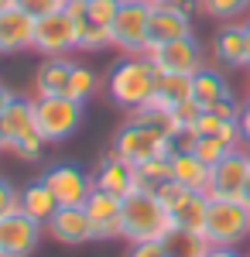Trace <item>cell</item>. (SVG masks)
Returning a JSON list of instances; mask_svg holds the SVG:
<instances>
[{"instance_id": "obj_30", "label": "cell", "mask_w": 250, "mask_h": 257, "mask_svg": "<svg viewBox=\"0 0 250 257\" xmlns=\"http://www.w3.org/2000/svg\"><path fill=\"white\" fill-rule=\"evenodd\" d=\"M120 4L123 0H86V21H93L99 28H113Z\"/></svg>"}, {"instance_id": "obj_5", "label": "cell", "mask_w": 250, "mask_h": 257, "mask_svg": "<svg viewBox=\"0 0 250 257\" xmlns=\"http://www.w3.org/2000/svg\"><path fill=\"white\" fill-rule=\"evenodd\" d=\"M250 237V206L243 199H219L209 196V216H206V240L219 247H236Z\"/></svg>"}, {"instance_id": "obj_12", "label": "cell", "mask_w": 250, "mask_h": 257, "mask_svg": "<svg viewBox=\"0 0 250 257\" xmlns=\"http://www.w3.org/2000/svg\"><path fill=\"white\" fill-rule=\"evenodd\" d=\"M41 178H45V185L55 192L58 206H86L89 192L96 189V185H93V175L82 172L79 165H55V168H48Z\"/></svg>"}, {"instance_id": "obj_42", "label": "cell", "mask_w": 250, "mask_h": 257, "mask_svg": "<svg viewBox=\"0 0 250 257\" xmlns=\"http://www.w3.org/2000/svg\"><path fill=\"white\" fill-rule=\"evenodd\" d=\"M4 148H7V144H4V134H0V151H4Z\"/></svg>"}, {"instance_id": "obj_37", "label": "cell", "mask_w": 250, "mask_h": 257, "mask_svg": "<svg viewBox=\"0 0 250 257\" xmlns=\"http://www.w3.org/2000/svg\"><path fill=\"white\" fill-rule=\"evenodd\" d=\"M14 96H18V93H11V89H7V86L0 82V113H4V110L11 106V99H14Z\"/></svg>"}, {"instance_id": "obj_16", "label": "cell", "mask_w": 250, "mask_h": 257, "mask_svg": "<svg viewBox=\"0 0 250 257\" xmlns=\"http://www.w3.org/2000/svg\"><path fill=\"white\" fill-rule=\"evenodd\" d=\"M35 48V18L21 7H11L0 14V55H14Z\"/></svg>"}, {"instance_id": "obj_22", "label": "cell", "mask_w": 250, "mask_h": 257, "mask_svg": "<svg viewBox=\"0 0 250 257\" xmlns=\"http://www.w3.org/2000/svg\"><path fill=\"white\" fill-rule=\"evenodd\" d=\"M192 99V76H168V72H158V86H154V96L148 103H154L158 110H168L172 113L178 103Z\"/></svg>"}, {"instance_id": "obj_17", "label": "cell", "mask_w": 250, "mask_h": 257, "mask_svg": "<svg viewBox=\"0 0 250 257\" xmlns=\"http://www.w3.org/2000/svg\"><path fill=\"white\" fill-rule=\"evenodd\" d=\"M93 185L103 189V192H113V196L123 199V196H131V192L137 189V172H134L131 161L116 158L113 151H110L106 158H99L96 172H93Z\"/></svg>"}, {"instance_id": "obj_28", "label": "cell", "mask_w": 250, "mask_h": 257, "mask_svg": "<svg viewBox=\"0 0 250 257\" xmlns=\"http://www.w3.org/2000/svg\"><path fill=\"white\" fill-rule=\"evenodd\" d=\"M233 148L226 144L223 138H216V134H195V144H192V155L195 158H202L206 165H216V161H223L230 155Z\"/></svg>"}, {"instance_id": "obj_2", "label": "cell", "mask_w": 250, "mask_h": 257, "mask_svg": "<svg viewBox=\"0 0 250 257\" xmlns=\"http://www.w3.org/2000/svg\"><path fill=\"white\" fill-rule=\"evenodd\" d=\"M168 233H175V219L154 192L134 189L131 196H123V240L144 243V240H165Z\"/></svg>"}, {"instance_id": "obj_24", "label": "cell", "mask_w": 250, "mask_h": 257, "mask_svg": "<svg viewBox=\"0 0 250 257\" xmlns=\"http://www.w3.org/2000/svg\"><path fill=\"white\" fill-rule=\"evenodd\" d=\"M165 247H168V257H206L209 250V240L202 233H185V230H175L165 237Z\"/></svg>"}, {"instance_id": "obj_40", "label": "cell", "mask_w": 250, "mask_h": 257, "mask_svg": "<svg viewBox=\"0 0 250 257\" xmlns=\"http://www.w3.org/2000/svg\"><path fill=\"white\" fill-rule=\"evenodd\" d=\"M243 202L250 206V182H247V189H243Z\"/></svg>"}, {"instance_id": "obj_14", "label": "cell", "mask_w": 250, "mask_h": 257, "mask_svg": "<svg viewBox=\"0 0 250 257\" xmlns=\"http://www.w3.org/2000/svg\"><path fill=\"white\" fill-rule=\"evenodd\" d=\"M45 230H48L52 240L69 243V247L96 240V233H93V219H89V213H86V206H58L55 213H52V219L45 223Z\"/></svg>"}, {"instance_id": "obj_32", "label": "cell", "mask_w": 250, "mask_h": 257, "mask_svg": "<svg viewBox=\"0 0 250 257\" xmlns=\"http://www.w3.org/2000/svg\"><path fill=\"white\" fill-rule=\"evenodd\" d=\"M18 209H21V189H14L7 178L0 175V219L18 213Z\"/></svg>"}, {"instance_id": "obj_31", "label": "cell", "mask_w": 250, "mask_h": 257, "mask_svg": "<svg viewBox=\"0 0 250 257\" xmlns=\"http://www.w3.org/2000/svg\"><path fill=\"white\" fill-rule=\"evenodd\" d=\"M189 192H192V189H185V185H182V182H175V178L161 182V185L154 189V196H158L161 202H165V206H168V213H172V209H175V206H178V202H182L185 196H189Z\"/></svg>"}, {"instance_id": "obj_35", "label": "cell", "mask_w": 250, "mask_h": 257, "mask_svg": "<svg viewBox=\"0 0 250 257\" xmlns=\"http://www.w3.org/2000/svg\"><path fill=\"white\" fill-rule=\"evenodd\" d=\"M240 134H243V144H250V96L247 103H240Z\"/></svg>"}, {"instance_id": "obj_25", "label": "cell", "mask_w": 250, "mask_h": 257, "mask_svg": "<svg viewBox=\"0 0 250 257\" xmlns=\"http://www.w3.org/2000/svg\"><path fill=\"white\" fill-rule=\"evenodd\" d=\"M137 189H144V192H154L161 182H168L172 178V155L168 158H151L144 161V165H137Z\"/></svg>"}, {"instance_id": "obj_27", "label": "cell", "mask_w": 250, "mask_h": 257, "mask_svg": "<svg viewBox=\"0 0 250 257\" xmlns=\"http://www.w3.org/2000/svg\"><path fill=\"white\" fill-rule=\"evenodd\" d=\"M96 89H99V76L89 69V65H79V62H76L72 79H69V93H65V96H72V99H79V103H86V99L93 96Z\"/></svg>"}, {"instance_id": "obj_38", "label": "cell", "mask_w": 250, "mask_h": 257, "mask_svg": "<svg viewBox=\"0 0 250 257\" xmlns=\"http://www.w3.org/2000/svg\"><path fill=\"white\" fill-rule=\"evenodd\" d=\"M11 7H14V0H0V14H4V11H11Z\"/></svg>"}, {"instance_id": "obj_13", "label": "cell", "mask_w": 250, "mask_h": 257, "mask_svg": "<svg viewBox=\"0 0 250 257\" xmlns=\"http://www.w3.org/2000/svg\"><path fill=\"white\" fill-rule=\"evenodd\" d=\"M86 213L93 219V233L96 240H116L123 237V199L113 192L93 189L86 199Z\"/></svg>"}, {"instance_id": "obj_9", "label": "cell", "mask_w": 250, "mask_h": 257, "mask_svg": "<svg viewBox=\"0 0 250 257\" xmlns=\"http://www.w3.org/2000/svg\"><path fill=\"white\" fill-rule=\"evenodd\" d=\"M79 48V21H72L65 11H52L35 21V52L48 55H69Z\"/></svg>"}, {"instance_id": "obj_21", "label": "cell", "mask_w": 250, "mask_h": 257, "mask_svg": "<svg viewBox=\"0 0 250 257\" xmlns=\"http://www.w3.org/2000/svg\"><path fill=\"white\" fill-rule=\"evenodd\" d=\"M226 96H233V89H230V82H226V76L219 69L202 65L192 76V99L202 110H209L212 103H219V99H226Z\"/></svg>"}, {"instance_id": "obj_3", "label": "cell", "mask_w": 250, "mask_h": 257, "mask_svg": "<svg viewBox=\"0 0 250 257\" xmlns=\"http://www.w3.org/2000/svg\"><path fill=\"white\" fill-rule=\"evenodd\" d=\"M0 134H4L7 151H14L21 161H38L48 144L35 123V99L28 96H14L11 106L0 113Z\"/></svg>"}, {"instance_id": "obj_8", "label": "cell", "mask_w": 250, "mask_h": 257, "mask_svg": "<svg viewBox=\"0 0 250 257\" xmlns=\"http://www.w3.org/2000/svg\"><path fill=\"white\" fill-rule=\"evenodd\" d=\"M144 55L154 62L158 72H168V76H195L206 62H202V48L192 35L185 38L165 41V45H148Z\"/></svg>"}, {"instance_id": "obj_1", "label": "cell", "mask_w": 250, "mask_h": 257, "mask_svg": "<svg viewBox=\"0 0 250 257\" xmlns=\"http://www.w3.org/2000/svg\"><path fill=\"white\" fill-rule=\"evenodd\" d=\"M154 86H158V69L148 55H123L106 76V93L123 110L144 106L154 96Z\"/></svg>"}, {"instance_id": "obj_15", "label": "cell", "mask_w": 250, "mask_h": 257, "mask_svg": "<svg viewBox=\"0 0 250 257\" xmlns=\"http://www.w3.org/2000/svg\"><path fill=\"white\" fill-rule=\"evenodd\" d=\"M212 55L219 65L226 69H250V45H247V31L243 21H226L216 38H212Z\"/></svg>"}, {"instance_id": "obj_34", "label": "cell", "mask_w": 250, "mask_h": 257, "mask_svg": "<svg viewBox=\"0 0 250 257\" xmlns=\"http://www.w3.org/2000/svg\"><path fill=\"white\" fill-rule=\"evenodd\" d=\"M131 257H168L165 240H144V243H131Z\"/></svg>"}, {"instance_id": "obj_36", "label": "cell", "mask_w": 250, "mask_h": 257, "mask_svg": "<svg viewBox=\"0 0 250 257\" xmlns=\"http://www.w3.org/2000/svg\"><path fill=\"white\" fill-rule=\"evenodd\" d=\"M206 257H240V250H236V247H219V243H209Z\"/></svg>"}, {"instance_id": "obj_19", "label": "cell", "mask_w": 250, "mask_h": 257, "mask_svg": "<svg viewBox=\"0 0 250 257\" xmlns=\"http://www.w3.org/2000/svg\"><path fill=\"white\" fill-rule=\"evenodd\" d=\"M172 178L182 182L192 192H206L209 196V182H212V165H206L202 158H195L192 151H175L172 155Z\"/></svg>"}, {"instance_id": "obj_26", "label": "cell", "mask_w": 250, "mask_h": 257, "mask_svg": "<svg viewBox=\"0 0 250 257\" xmlns=\"http://www.w3.org/2000/svg\"><path fill=\"white\" fill-rule=\"evenodd\" d=\"M199 11L212 21H236L240 14L250 11V0H199Z\"/></svg>"}, {"instance_id": "obj_18", "label": "cell", "mask_w": 250, "mask_h": 257, "mask_svg": "<svg viewBox=\"0 0 250 257\" xmlns=\"http://www.w3.org/2000/svg\"><path fill=\"white\" fill-rule=\"evenodd\" d=\"M76 62L69 55H48L35 69V96H65Z\"/></svg>"}, {"instance_id": "obj_6", "label": "cell", "mask_w": 250, "mask_h": 257, "mask_svg": "<svg viewBox=\"0 0 250 257\" xmlns=\"http://www.w3.org/2000/svg\"><path fill=\"white\" fill-rule=\"evenodd\" d=\"M110 38L113 48H120L123 55H144V48L151 45V4L123 0L110 28Z\"/></svg>"}, {"instance_id": "obj_4", "label": "cell", "mask_w": 250, "mask_h": 257, "mask_svg": "<svg viewBox=\"0 0 250 257\" xmlns=\"http://www.w3.org/2000/svg\"><path fill=\"white\" fill-rule=\"evenodd\" d=\"M110 151L137 168V165H144V161H151V158H168V155H175V144H172V134L168 131L151 127V123H141V120H127L116 131Z\"/></svg>"}, {"instance_id": "obj_10", "label": "cell", "mask_w": 250, "mask_h": 257, "mask_svg": "<svg viewBox=\"0 0 250 257\" xmlns=\"http://www.w3.org/2000/svg\"><path fill=\"white\" fill-rule=\"evenodd\" d=\"M45 223L28 216L24 209L0 219V257H31L41 243Z\"/></svg>"}, {"instance_id": "obj_29", "label": "cell", "mask_w": 250, "mask_h": 257, "mask_svg": "<svg viewBox=\"0 0 250 257\" xmlns=\"http://www.w3.org/2000/svg\"><path fill=\"white\" fill-rule=\"evenodd\" d=\"M103 48H113L110 28H99L93 21H82L79 24V52H103Z\"/></svg>"}, {"instance_id": "obj_7", "label": "cell", "mask_w": 250, "mask_h": 257, "mask_svg": "<svg viewBox=\"0 0 250 257\" xmlns=\"http://www.w3.org/2000/svg\"><path fill=\"white\" fill-rule=\"evenodd\" d=\"M79 120H82V103L79 99H72V96H35V123H38V134L48 144L72 138Z\"/></svg>"}, {"instance_id": "obj_33", "label": "cell", "mask_w": 250, "mask_h": 257, "mask_svg": "<svg viewBox=\"0 0 250 257\" xmlns=\"http://www.w3.org/2000/svg\"><path fill=\"white\" fill-rule=\"evenodd\" d=\"M62 4H65V0H14V7H21L24 14H31L35 21L45 18V14H52V11H62Z\"/></svg>"}, {"instance_id": "obj_39", "label": "cell", "mask_w": 250, "mask_h": 257, "mask_svg": "<svg viewBox=\"0 0 250 257\" xmlns=\"http://www.w3.org/2000/svg\"><path fill=\"white\" fill-rule=\"evenodd\" d=\"M144 4H151V7H158V4H178V0H144Z\"/></svg>"}, {"instance_id": "obj_20", "label": "cell", "mask_w": 250, "mask_h": 257, "mask_svg": "<svg viewBox=\"0 0 250 257\" xmlns=\"http://www.w3.org/2000/svg\"><path fill=\"white\" fill-rule=\"evenodd\" d=\"M206 216H209V196H206V192H189V196L172 209L175 230L202 233V237H206Z\"/></svg>"}, {"instance_id": "obj_43", "label": "cell", "mask_w": 250, "mask_h": 257, "mask_svg": "<svg viewBox=\"0 0 250 257\" xmlns=\"http://www.w3.org/2000/svg\"><path fill=\"white\" fill-rule=\"evenodd\" d=\"M247 151H250V144H247Z\"/></svg>"}, {"instance_id": "obj_11", "label": "cell", "mask_w": 250, "mask_h": 257, "mask_svg": "<svg viewBox=\"0 0 250 257\" xmlns=\"http://www.w3.org/2000/svg\"><path fill=\"white\" fill-rule=\"evenodd\" d=\"M247 182H250V151H247V148H233L223 161H216V165H212L209 196L243 199Z\"/></svg>"}, {"instance_id": "obj_41", "label": "cell", "mask_w": 250, "mask_h": 257, "mask_svg": "<svg viewBox=\"0 0 250 257\" xmlns=\"http://www.w3.org/2000/svg\"><path fill=\"white\" fill-rule=\"evenodd\" d=\"M243 31H247V45H250V18L243 21Z\"/></svg>"}, {"instance_id": "obj_23", "label": "cell", "mask_w": 250, "mask_h": 257, "mask_svg": "<svg viewBox=\"0 0 250 257\" xmlns=\"http://www.w3.org/2000/svg\"><path fill=\"white\" fill-rule=\"evenodd\" d=\"M21 209H24L28 216L41 219V223L52 219V213L58 209V199H55V192L45 185V178H38V182H31V185L21 189Z\"/></svg>"}]
</instances>
